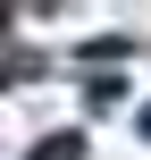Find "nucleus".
<instances>
[{
  "label": "nucleus",
  "mask_w": 151,
  "mask_h": 160,
  "mask_svg": "<svg viewBox=\"0 0 151 160\" xmlns=\"http://www.w3.org/2000/svg\"><path fill=\"white\" fill-rule=\"evenodd\" d=\"M25 160H84V135H42Z\"/></svg>",
  "instance_id": "nucleus-1"
},
{
  "label": "nucleus",
  "mask_w": 151,
  "mask_h": 160,
  "mask_svg": "<svg viewBox=\"0 0 151 160\" xmlns=\"http://www.w3.org/2000/svg\"><path fill=\"white\" fill-rule=\"evenodd\" d=\"M143 135H151V110H143Z\"/></svg>",
  "instance_id": "nucleus-2"
}]
</instances>
